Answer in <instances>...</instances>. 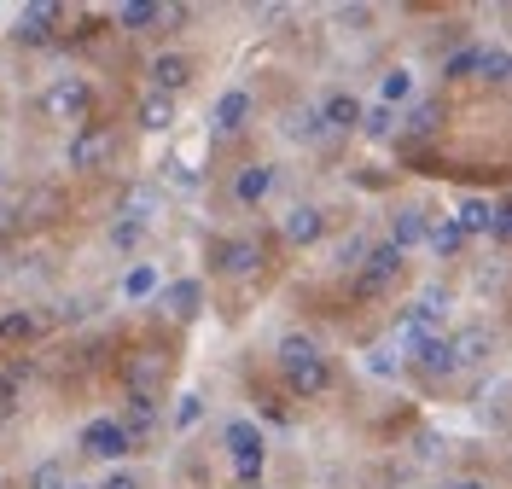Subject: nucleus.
<instances>
[{"label":"nucleus","instance_id":"obj_44","mask_svg":"<svg viewBox=\"0 0 512 489\" xmlns=\"http://www.w3.org/2000/svg\"><path fill=\"white\" fill-rule=\"evenodd\" d=\"M256 489H262V484H256Z\"/></svg>","mask_w":512,"mask_h":489},{"label":"nucleus","instance_id":"obj_38","mask_svg":"<svg viewBox=\"0 0 512 489\" xmlns=\"http://www.w3.org/2000/svg\"><path fill=\"white\" fill-rule=\"evenodd\" d=\"M99 489H140V472H128V466H111V478Z\"/></svg>","mask_w":512,"mask_h":489},{"label":"nucleus","instance_id":"obj_18","mask_svg":"<svg viewBox=\"0 0 512 489\" xmlns=\"http://www.w3.org/2000/svg\"><path fill=\"white\" fill-rule=\"evenodd\" d=\"M117 425H123L128 437L140 443V437H152V431L163 425V402H158V396H128L123 414H117Z\"/></svg>","mask_w":512,"mask_h":489},{"label":"nucleus","instance_id":"obj_24","mask_svg":"<svg viewBox=\"0 0 512 489\" xmlns=\"http://www.w3.org/2000/svg\"><path fill=\"white\" fill-rule=\"evenodd\" d=\"M53 18H59V6H24V12H18V41H30V47H47V41H53V30H47V24H53Z\"/></svg>","mask_w":512,"mask_h":489},{"label":"nucleus","instance_id":"obj_16","mask_svg":"<svg viewBox=\"0 0 512 489\" xmlns=\"http://www.w3.org/2000/svg\"><path fill=\"white\" fill-rule=\"evenodd\" d=\"M251 111H256V105H251V94H245V88H227V94L210 105V129L227 140V134H239L245 123H251Z\"/></svg>","mask_w":512,"mask_h":489},{"label":"nucleus","instance_id":"obj_4","mask_svg":"<svg viewBox=\"0 0 512 489\" xmlns=\"http://www.w3.org/2000/svg\"><path fill=\"white\" fill-rule=\"evenodd\" d=\"M117 158V134L105 129V123H82V129H70V146H64V163L70 169H105V163Z\"/></svg>","mask_w":512,"mask_h":489},{"label":"nucleus","instance_id":"obj_33","mask_svg":"<svg viewBox=\"0 0 512 489\" xmlns=\"http://www.w3.org/2000/svg\"><path fill=\"white\" fill-rule=\"evenodd\" d=\"M227 466H233V478H239L245 489H256L262 472H268V455H239V460H227Z\"/></svg>","mask_w":512,"mask_h":489},{"label":"nucleus","instance_id":"obj_39","mask_svg":"<svg viewBox=\"0 0 512 489\" xmlns=\"http://www.w3.org/2000/svg\"><path fill=\"white\" fill-rule=\"evenodd\" d=\"M332 18H338V24H367V18H373V12H367V6H338V12H332Z\"/></svg>","mask_w":512,"mask_h":489},{"label":"nucleus","instance_id":"obj_40","mask_svg":"<svg viewBox=\"0 0 512 489\" xmlns=\"http://www.w3.org/2000/svg\"><path fill=\"white\" fill-rule=\"evenodd\" d=\"M82 315H88V303H82V297H64V303H59V321H82Z\"/></svg>","mask_w":512,"mask_h":489},{"label":"nucleus","instance_id":"obj_14","mask_svg":"<svg viewBox=\"0 0 512 489\" xmlns=\"http://www.w3.org/2000/svg\"><path fill=\"white\" fill-rule=\"evenodd\" d=\"M280 233H286V245H320L326 239V210L320 204H291L286 216H280Z\"/></svg>","mask_w":512,"mask_h":489},{"label":"nucleus","instance_id":"obj_36","mask_svg":"<svg viewBox=\"0 0 512 489\" xmlns=\"http://www.w3.org/2000/svg\"><path fill=\"white\" fill-rule=\"evenodd\" d=\"M140 239H146V228H140V222H128V216H117V222H111V245H117V251H134Z\"/></svg>","mask_w":512,"mask_h":489},{"label":"nucleus","instance_id":"obj_3","mask_svg":"<svg viewBox=\"0 0 512 489\" xmlns=\"http://www.w3.org/2000/svg\"><path fill=\"white\" fill-rule=\"evenodd\" d=\"M402 274H408V257H402V251H390V245H367V262L355 268V292L361 297H384V292H396Z\"/></svg>","mask_w":512,"mask_h":489},{"label":"nucleus","instance_id":"obj_31","mask_svg":"<svg viewBox=\"0 0 512 489\" xmlns=\"http://www.w3.org/2000/svg\"><path fill=\"white\" fill-rule=\"evenodd\" d=\"M111 18H117V30H146V24H158V6L152 0H134V6H117Z\"/></svg>","mask_w":512,"mask_h":489},{"label":"nucleus","instance_id":"obj_32","mask_svg":"<svg viewBox=\"0 0 512 489\" xmlns=\"http://www.w3.org/2000/svg\"><path fill=\"white\" fill-rule=\"evenodd\" d=\"M198 420H204V396H198V391L175 396V431H192Z\"/></svg>","mask_w":512,"mask_h":489},{"label":"nucleus","instance_id":"obj_29","mask_svg":"<svg viewBox=\"0 0 512 489\" xmlns=\"http://www.w3.org/2000/svg\"><path fill=\"white\" fill-rule=\"evenodd\" d=\"M507 70H512L507 47H478V76H483V82H495V88H507Z\"/></svg>","mask_w":512,"mask_h":489},{"label":"nucleus","instance_id":"obj_30","mask_svg":"<svg viewBox=\"0 0 512 489\" xmlns=\"http://www.w3.org/2000/svg\"><path fill=\"white\" fill-rule=\"evenodd\" d=\"M367 140H396V111H384V105H373V111H361V129Z\"/></svg>","mask_w":512,"mask_h":489},{"label":"nucleus","instance_id":"obj_11","mask_svg":"<svg viewBox=\"0 0 512 489\" xmlns=\"http://www.w3.org/2000/svg\"><path fill=\"white\" fill-rule=\"evenodd\" d=\"M448 361H454V373H466V367H483V361L495 356V332L489 326H460V332H448Z\"/></svg>","mask_w":512,"mask_h":489},{"label":"nucleus","instance_id":"obj_22","mask_svg":"<svg viewBox=\"0 0 512 489\" xmlns=\"http://www.w3.org/2000/svg\"><path fill=\"white\" fill-rule=\"evenodd\" d=\"M35 379V361L30 356H12L6 367H0V408H18V396L30 391Z\"/></svg>","mask_w":512,"mask_h":489},{"label":"nucleus","instance_id":"obj_6","mask_svg":"<svg viewBox=\"0 0 512 489\" xmlns=\"http://www.w3.org/2000/svg\"><path fill=\"white\" fill-rule=\"evenodd\" d=\"M82 455L94 460H111V466H123L128 455H134V437H128L123 425H117V414H99V420L82 425Z\"/></svg>","mask_w":512,"mask_h":489},{"label":"nucleus","instance_id":"obj_20","mask_svg":"<svg viewBox=\"0 0 512 489\" xmlns=\"http://www.w3.org/2000/svg\"><path fill=\"white\" fill-rule=\"evenodd\" d=\"M222 449H227V460L268 455V437H262V425H256V420H227L222 425Z\"/></svg>","mask_w":512,"mask_h":489},{"label":"nucleus","instance_id":"obj_41","mask_svg":"<svg viewBox=\"0 0 512 489\" xmlns=\"http://www.w3.org/2000/svg\"><path fill=\"white\" fill-rule=\"evenodd\" d=\"M158 24H187V6H158Z\"/></svg>","mask_w":512,"mask_h":489},{"label":"nucleus","instance_id":"obj_13","mask_svg":"<svg viewBox=\"0 0 512 489\" xmlns=\"http://www.w3.org/2000/svg\"><path fill=\"white\" fill-rule=\"evenodd\" d=\"M315 111H320V123H326V134H355L361 129V99L350 94V88H332L326 99H315Z\"/></svg>","mask_w":512,"mask_h":489},{"label":"nucleus","instance_id":"obj_9","mask_svg":"<svg viewBox=\"0 0 512 489\" xmlns=\"http://www.w3.org/2000/svg\"><path fill=\"white\" fill-rule=\"evenodd\" d=\"M152 303H158L169 321H192V315L204 309V280H192V274H181V280H163L158 292H152Z\"/></svg>","mask_w":512,"mask_h":489},{"label":"nucleus","instance_id":"obj_37","mask_svg":"<svg viewBox=\"0 0 512 489\" xmlns=\"http://www.w3.org/2000/svg\"><path fill=\"white\" fill-rule=\"evenodd\" d=\"M472 70H478V47H460L443 59V76H472Z\"/></svg>","mask_w":512,"mask_h":489},{"label":"nucleus","instance_id":"obj_43","mask_svg":"<svg viewBox=\"0 0 512 489\" xmlns=\"http://www.w3.org/2000/svg\"><path fill=\"white\" fill-rule=\"evenodd\" d=\"M70 489H88V484H70Z\"/></svg>","mask_w":512,"mask_h":489},{"label":"nucleus","instance_id":"obj_12","mask_svg":"<svg viewBox=\"0 0 512 489\" xmlns=\"http://www.w3.org/2000/svg\"><path fill=\"white\" fill-rule=\"evenodd\" d=\"M448 309H454V292H448V286H425V292L408 303L402 326H408V332H443Z\"/></svg>","mask_w":512,"mask_h":489},{"label":"nucleus","instance_id":"obj_26","mask_svg":"<svg viewBox=\"0 0 512 489\" xmlns=\"http://www.w3.org/2000/svg\"><path fill=\"white\" fill-rule=\"evenodd\" d=\"M379 99H384V111H396V105H414V70L408 65H390L379 76Z\"/></svg>","mask_w":512,"mask_h":489},{"label":"nucleus","instance_id":"obj_27","mask_svg":"<svg viewBox=\"0 0 512 489\" xmlns=\"http://www.w3.org/2000/svg\"><path fill=\"white\" fill-rule=\"evenodd\" d=\"M134 117H140V129H146V134H169V129H175V99L146 94V99H140V111H134Z\"/></svg>","mask_w":512,"mask_h":489},{"label":"nucleus","instance_id":"obj_42","mask_svg":"<svg viewBox=\"0 0 512 489\" xmlns=\"http://www.w3.org/2000/svg\"><path fill=\"white\" fill-rule=\"evenodd\" d=\"M443 489H489V484H483V478H448Z\"/></svg>","mask_w":512,"mask_h":489},{"label":"nucleus","instance_id":"obj_19","mask_svg":"<svg viewBox=\"0 0 512 489\" xmlns=\"http://www.w3.org/2000/svg\"><path fill=\"white\" fill-rule=\"evenodd\" d=\"M425 216H431V210H419V204H396V216H390V239H384V245L408 257L419 239H425Z\"/></svg>","mask_w":512,"mask_h":489},{"label":"nucleus","instance_id":"obj_34","mask_svg":"<svg viewBox=\"0 0 512 489\" xmlns=\"http://www.w3.org/2000/svg\"><path fill=\"white\" fill-rule=\"evenodd\" d=\"M30 489H70V472H64L59 460H41L30 472Z\"/></svg>","mask_w":512,"mask_h":489},{"label":"nucleus","instance_id":"obj_17","mask_svg":"<svg viewBox=\"0 0 512 489\" xmlns=\"http://www.w3.org/2000/svg\"><path fill=\"white\" fill-rule=\"evenodd\" d=\"M419 245H425L431 257H443V262H448V257H460L472 239L460 233V222H454V216H425V239H419Z\"/></svg>","mask_w":512,"mask_h":489},{"label":"nucleus","instance_id":"obj_8","mask_svg":"<svg viewBox=\"0 0 512 489\" xmlns=\"http://www.w3.org/2000/svg\"><path fill=\"white\" fill-rule=\"evenodd\" d=\"M454 222H460V233H466V239L489 233L495 245H507V204H489V198H466V204L454 210Z\"/></svg>","mask_w":512,"mask_h":489},{"label":"nucleus","instance_id":"obj_15","mask_svg":"<svg viewBox=\"0 0 512 489\" xmlns=\"http://www.w3.org/2000/svg\"><path fill=\"white\" fill-rule=\"evenodd\" d=\"M146 76H152V94L175 99V94H181V88L192 82V59H187V53H175V47H169V53H158V59L146 65Z\"/></svg>","mask_w":512,"mask_h":489},{"label":"nucleus","instance_id":"obj_25","mask_svg":"<svg viewBox=\"0 0 512 489\" xmlns=\"http://www.w3.org/2000/svg\"><path fill=\"white\" fill-rule=\"evenodd\" d=\"M286 134H291V140H303V146H326V140H332L315 105H297V111H286Z\"/></svg>","mask_w":512,"mask_h":489},{"label":"nucleus","instance_id":"obj_7","mask_svg":"<svg viewBox=\"0 0 512 489\" xmlns=\"http://www.w3.org/2000/svg\"><path fill=\"white\" fill-rule=\"evenodd\" d=\"M163 385H169V356L163 350H134L123 361V391L128 396H158L163 402Z\"/></svg>","mask_w":512,"mask_h":489},{"label":"nucleus","instance_id":"obj_28","mask_svg":"<svg viewBox=\"0 0 512 489\" xmlns=\"http://www.w3.org/2000/svg\"><path fill=\"white\" fill-rule=\"evenodd\" d=\"M158 286H163L158 262H134V268L123 274V297H128V303H146V297L158 292Z\"/></svg>","mask_w":512,"mask_h":489},{"label":"nucleus","instance_id":"obj_10","mask_svg":"<svg viewBox=\"0 0 512 489\" xmlns=\"http://www.w3.org/2000/svg\"><path fill=\"white\" fill-rule=\"evenodd\" d=\"M274 187H280V169H274V163H245V169L233 175V204H239V210H262V204L274 198Z\"/></svg>","mask_w":512,"mask_h":489},{"label":"nucleus","instance_id":"obj_35","mask_svg":"<svg viewBox=\"0 0 512 489\" xmlns=\"http://www.w3.org/2000/svg\"><path fill=\"white\" fill-rule=\"evenodd\" d=\"M367 262V233H350V239H338V268H361Z\"/></svg>","mask_w":512,"mask_h":489},{"label":"nucleus","instance_id":"obj_2","mask_svg":"<svg viewBox=\"0 0 512 489\" xmlns=\"http://www.w3.org/2000/svg\"><path fill=\"white\" fill-rule=\"evenodd\" d=\"M41 111L53 117V123H88V111H94V88H88V76H59L47 94H41Z\"/></svg>","mask_w":512,"mask_h":489},{"label":"nucleus","instance_id":"obj_5","mask_svg":"<svg viewBox=\"0 0 512 489\" xmlns=\"http://www.w3.org/2000/svg\"><path fill=\"white\" fill-rule=\"evenodd\" d=\"M210 268L227 274V280H251L256 268H262V239L256 233H233V239H216V251H210Z\"/></svg>","mask_w":512,"mask_h":489},{"label":"nucleus","instance_id":"obj_23","mask_svg":"<svg viewBox=\"0 0 512 489\" xmlns=\"http://www.w3.org/2000/svg\"><path fill=\"white\" fill-rule=\"evenodd\" d=\"M41 338V315H30V309H0V344H35Z\"/></svg>","mask_w":512,"mask_h":489},{"label":"nucleus","instance_id":"obj_1","mask_svg":"<svg viewBox=\"0 0 512 489\" xmlns=\"http://www.w3.org/2000/svg\"><path fill=\"white\" fill-rule=\"evenodd\" d=\"M274 367H280L286 391L303 396V402H315V396L332 391V361H326V350H320L309 332H286L274 344Z\"/></svg>","mask_w":512,"mask_h":489},{"label":"nucleus","instance_id":"obj_21","mask_svg":"<svg viewBox=\"0 0 512 489\" xmlns=\"http://www.w3.org/2000/svg\"><path fill=\"white\" fill-rule=\"evenodd\" d=\"M443 129V105L437 99H419V105H408V117H396V140L408 134V140H431V134Z\"/></svg>","mask_w":512,"mask_h":489}]
</instances>
